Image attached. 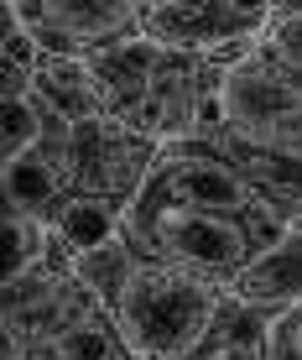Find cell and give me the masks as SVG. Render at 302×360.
<instances>
[{
	"instance_id": "6da1fadb",
	"label": "cell",
	"mask_w": 302,
	"mask_h": 360,
	"mask_svg": "<svg viewBox=\"0 0 302 360\" xmlns=\"http://www.w3.org/2000/svg\"><path fill=\"white\" fill-rule=\"evenodd\" d=\"M120 235L146 262H162L172 271H188V277L230 292L245 277V266L287 230H261V225H245V219L204 214V209H183L172 198L141 193L125 209Z\"/></svg>"
},
{
	"instance_id": "7a4b0ae2",
	"label": "cell",
	"mask_w": 302,
	"mask_h": 360,
	"mask_svg": "<svg viewBox=\"0 0 302 360\" xmlns=\"http://www.w3.org/2000/svg\"><path fill=\"white\" fill-rule=\"evenodd\" d=\"M219 308L224 288H209L188 271H172L141 256L115 303V324L136 350V360H193L204 350Z\"/></svg>"
},
{
	"instance_id": "3957f363",
	"label": "cell",
	"mask_w": 302,
	"mask_h": 360,
	"mask_svg": "<svg viewBox=\"0 0 302 360\" xmlns=\"http://www.w3.org/2000/svg\"><path fill=\"white\" fill-rule=\"evenodd\" d=\"M141 193L172 198V204H183V209H204V214L245 219V225H261V230H292V219H287L219 146L198 141V136L162 146V157H157V167H151Z\"/></svg>"
},
{
	"instance_id": "277c9868",
	"label": "cell",
	"mask_w": 302,
	"mask_h": 360,
	"mask_svg": "<svg viewBox=\"0 0 302 360\" xmlns=\"http://www.w3.org/2000/svg\"><path fill=\"white\" fill-rule=\"evenodd\" d=\"M219 110H224V131L240 141L302 152V79L271 63L261 47L219 79Z\"/></svg>"
},
{
	"instance_id": "5b68a950",
	"label": "cell",
	"mask_w": 302,
	"mask_h": 360,
	"mask_svg": "<svg viewBox=\"0 0 302 360\" xmlns=\"http://www.w3.org/2000/svg\"><path fill=\"white\" fill-rule=\"evenodd\" d=\"M157 157L162 146L141 131L120 126L115 115L79 120L73 126V198H99L115 214H125L141 198Z\"/></svg>"
},
{
	"instance_id": "8992f818",
	"label": "cell",
	"mask_w": 302,
	"mask_h": 360,
	"mask_svg": "<svg viewBox=\"0 0 302 360\" xmlns=\"http://www.w3.org/2000/svg\"><path fill=\"white\" fill-rule=\"evenodd\" d=\"M6 11L21 21L42 53L89 58L120 37L146 32V0H6Z\"/></svg>"
},
{
	"instance_id": "52a82bcc",
	"label": "cell",
	"mask_w": 302,
	"mask_h": 360,
	"mask_svg": "<svg viewBox=\"0 0 302 360\" xmlns=\"http://www.w3.org/2000/svg\"><path fill=\"white\" fill-rule=\"evenodd\" d=\"M282 0H162L146 11V37L167 47L214 53L230 42H261Z\"/></svg>"
},
{
	"instance_id": "ba28073f",
	"label": "cell",
	"mask_w": 302,
	"mask_h": 360,
	"mask_svg": "<svg viewBox=\"0 0 302 360\" xmlns=\"http://www.w3.org/2000/svg\"><path fill=\"white\" fill-rule=\"evenodd\" d=\"M162 63V42L146 32L136 37H120V42L89 53V73L99 84V99H105V115H115L120 126H131L146 105V89H151V73Z\"/></svg>"
},
{
	"instance_id": "9c48e42d",
	"label": "cell",
	"mask_w": 302,
	"mask_h": 360,
	"mask_svg": "<svg viewBox=\"0 0 302 360\" xmlns=\"http://www.w3.org/2000/svg\"><path fill=\"white\" fill-rule=\"evenodd\" d=\"M209 141L297 225L302 219V152L297 146H261V141H240V136H230V131L209 136Z\"/></svg>"
},
{
	"instance_id": "30bf717a",
	"label": "cell",
	"mask_w": 302,
	"mask_h": 360,
	"mask_svg": "<svg viewBox=\"0 0 302 360\" xmlns=\"http://www.w3.org/2000/svg\"><path fill=\"white\" fill-rule=\"evenodd\" d=\"M235 297L266 308V314H282V308L302 303V225H292L287 235H276L266 251L245 266V277L230 288Z\"/></svg>"
},
{
	"instance_id": "8fae6325",
	"label": "cell",
	"mask_w": 302,
	"mask_h": 360,
	"mask_svg": "<svg viewBox=\"0 0 302 360\" xmlns=\"http://www.w3.org/2000/svg\"><path fill=\"white\" fill-rule=\"evenodd\" d=\"M32 89L58 110L63 120H99L105 115V99H99V84L89 73V58H68V53H42V63L32 73Z\"/></svg>"
},
{
	"instance_id": "7c38bea8",
	"label": "cell",
	"mask_w": 302,
	"mask_h": 360,
	"mask_svg": "<svg viewBox=\"0 0 302 360\" xmlns=\"http://www.w3.org/2000/svg\"><path fill=\"white\" fill-rule=\"evenodd\" d=\"M271 319L276 314L245 303V297H235V292H224V308H219V319H214L204 350H198L193 360H266Z\"/></svg>"
},
{
	"instance_id": "4fadbf2b",
	"label": "cell",
	"mask_w": 302,
	"mask_h": 360,
	"mask_svg": "<svg viewBox=\"0 0 302 360\" xmlns=\"http://www.w3.org/2000/svg\"><path fill=\"white\" fill-rule=\"evenodd\" d=\"M136 245L125 240V235H115V240H105V245H94V251H79L73 256V277L89 288L99 303L115 314V303H120V292H125V282H131V271H136Z\"/></svg>"
},
{
	"instance_id": "5bb4252c",
	"label": "cell",
	"mask_w": 302,
	"mask_h": 360,
	"mask_svg": "<svg viewBox=\"0 0 302 360\" xmlns=\"http://www.w3.org/2000/svg\"><path fill=\"white\" fill-rule=\"evenodd\" d=\"M47 350L58 360H136V350L125 345V334H120L110 308H89V314H84L73 329H63Z\"/></svg>"
},
{
	"instance_id": "9a60e30c",
	"label": "cell",
	"mask_w": 302,
	"mask_h": 360,
	"mask_svg": "<svg viewBox=\"0 0 302 360\" xmlns=\"http://www.w3.org/2000/svg\"><path fill=\"white\" fill-rule=\"evenodd\" d=\"M120 219L110 204H99V198H68L63 204V214L53 219V235L63 245H68L73 256L79 251H94V245H105V240H115L120 235Z\"/></svg>"
},
{
	"instance_id": "2e32d148",
	"label": "cell",
	"mask_w": 302,
	"mask_h": 360,
	"mask_svg": "<svg viewBox=\"0 0 302 360\" xmlns=\"http://www.w3.org/2000/svg\"><path fill=\"white\" fill-rule=\"evenodd\" d=\"M47 251H53V225L27 214V209H16V204H6V277L32 271Z\"/></svg>"
},
{
	"instance_id": "e0dca14e",
	"label": "cell",
	"mask_w": 302,
	"mask_h": 360,
	"mask_svg": "<svg viewBox=\"0 0 302 360\" xmlns=\"http://www.w3.org/2000/svg\"><path fill=\"white\" fill-rule=\"evenodd\" d=\"M261 53L271 58V63H282L287 73H297L302 79V11H276L271 27L261 32Z\"/></svg>"
},
{
	"instance_id": "ac0fdd59",
	"label": "cell",
	"mask_w": 302,
	"mask_h": 360,
	"mask_svg": "<svg viewBox=\"0 0 302 360\" xmlns=\"http://www.w3.org/2000/svg\"><path fill=\"white\" fill-rule=\"evenodd\" d=\"M266 360H302V303L297 308H282V314L271 319Z\"/></svg>"
},
{
	"instance_id": "d6986e66",
	"label": "cell",
	"mask_w": 302,
	"mask_h": 360,
	"mask_svg": "<svg viewBox=\"0 0 302 360\" xmlns=\"http://www.w3.org/2000/svg\"><path fill=\"white\" fill-rule=\"evenodd\" d=\"M282 6H287V11H302V0H282Z\"/></svg>"
},
{
	"instance_id": "ffe728a7",
	"label": "cell",
	"mask_w": 302,
	"mask_h": 360,
	"mask_svg": "<svg viewBox=\"0 0 302 360\" xmlns=\"http://www.w3.org/2000/svg\"><path fill=\"white\" fill-rule=\"evenodd\" d=\"M146 6H162V0H146Z\"/></svg>"
},
{
	"instance_id": "44dd1931",
	"label": "cell",
	"mask_w": 302,
	"mask_h": 360,
	"mask_svg": "<svg viewBox=\"0 0 302 360\" xmlns=\"http://www.w3.org/2000/svg\"><path fill=\"white\" fill-rule=\"evenodd\" d=\"M297 225H302V219H297Z\"/></svg>"
}]
</instances>
